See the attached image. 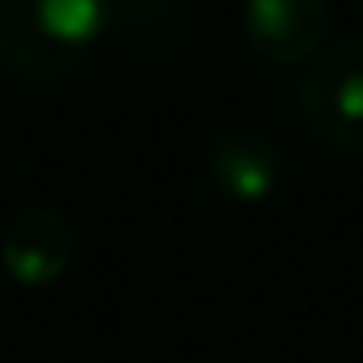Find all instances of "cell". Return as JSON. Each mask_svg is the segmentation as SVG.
I'll return each mask as SVG.
<instances>
[{"label": "cell", "mask_w": 363, "mask_h": 363, "mask_svg": "<svg viewBox=\"0 0 363 363\" xmlns=\"http://www.w3.org/2000/svg\"><path fill=\"white\" fill-rule=\"evenodd\" d=\"M297 102L328 149L363 157V35L324 43L297 82Z\"/></svg>", "instance_id": "obj_1"}, {"label": "cell", "mask_w": 363, "mask_h": 363, "mask_svg": "<svg viewBox=\"0 0 363 363\" xmlns=\"http://www.w3.org/2000/svg\"><path fill=\"white\" fill-rule=\"evenodd\" d=\"M242 28L269 63H308L328 40V0H242Z\"/></svg>", "instance_id": "obj_2"}, {"label": "cell", "mask_w": 363, "mask_h": 363, "mask_svg": "<svg viewBox=\"0 0 363 363\" xmlns=\"http://www.w3.org/2000/svg\"><path fill=\"white\" fill-rule=\"evenodd\" d=\"M74 250L71 223L59 207L32 203L9 223L0 238V266L24 289H43L55 277H63Z\"/></svg>", "instance_id": "obj_3"}, {"label": "cell", "mask_w": 363, "mask_h": 363, "mask_svg": "<svg viewBox=\"0 0 363 363\" xmlns=\"http://www.w3.org/2000/svg\"><path fill=\"white\" fill-rule=\"evenodd\" d=\"M207 176L235 203H262L281 184V152L258 129H227L207 145Z\"/></svg>", "instance_id": "obj_4"}, {"label": "cell", "mask_w": 363, "mask_h": 363, "mask_svg": "<svg viewBox=\"0 0 363 363\" xmlns=\"http://www.w3.org/2000/svg\"><path fill=\"white\" fill-rule=\"evenodd\" d=\"M0 59L28 79H59L79 63L48 35L40 0H0Z\"/></svg>", "instance_id": "obj_5"}, {"label": "cell", "mask_w": 363, "mask_h": 363, "mask_svg": "<svg viewBox=\"0 0 363 363\" xmlns=\"http://www.w3.org/2000/svg\"><path fill=\"white\" fill-rule=\"evenodd\" d=\"M110 0H40V16L48 35L59 48L82 55L86 43H94V35L110 20Z\"/></svg>", "instance_id": "obj_6"}, {"label": "cell", "mask_w": 363, "mask_h": 363, "mask_svg": "<svg viewBox=\"0 0 363 363\" xmlns=\"http://www.w3.org/2000/svg\"><path fill=\"white\" fill-rule=\"evenodd\" d=\"M113 12H125L137 24H157V16H164L172 9V0H110Z\"/></svg>", "instance_id": "obj_7"}, {"label": "cell", "mask_w": 363, "mask_h": 363, "mask_svg": "<svg viewBox=\"0 0 363 363\" xmlns=\"http://www.w3.org/2000/svg\"><path fill=\"white\" fill-rule=\"evenodd\" d=\"M352 4H355V9H363V0H352Z\"/></svg>", "instance_id": "obj_8"}]
</instances>
